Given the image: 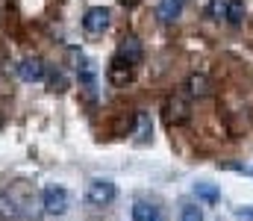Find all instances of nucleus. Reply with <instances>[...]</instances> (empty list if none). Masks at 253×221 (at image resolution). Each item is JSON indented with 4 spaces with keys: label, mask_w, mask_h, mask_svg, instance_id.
<instances>
[{
    "label": "nucleus",
    "mask_w": 253,
    "mask_h": 221,
    "mask_svg": "<svg viewBox=\"0 0 253 221\" xmlns=\"http://www.w3.org/2000/svg\"><path fill=\"white\" fill-rule=\"evenodd\" d=\"M118 198V189H115V183L112 180H91L88 183V189H85V201L91 204V207H109L112 201Z\"/></svg>",
    "instance_id": "obj_2"
},
{
    "label": "nucleus",
    "mask_w": 253,
    "mask_h": 221,
    "mask_svg": "<svg viewBox=\"0 0 253 221\" xmlns=\"http://www.w3.org/2000/svg\"><path fill=\"white\" fill-rule=\"evenodd\" d=\"M227 6H230V0H209V3H206V18H212V21H227Z\"/></svg>",
    "instance_id": "obj_14"
},
{
    "label": "nucleus",
    "mask_w": 253,
    "mask_h": 221,
    "mask_svg": "<svg viewBox=\"0 0 253 221\" xmlns=\"http://www.w3.org/2000/svg\"><path fill=\"white\" fill-rule=\"evenodd\" d=\"M194 195H197L200 201H206V204H215V201L221 198V195H218V189H215V186H209V183H197V186H194Z\"/></svg>",
    "instance_id": "obj_15"
},
{
    "label": "nucleus",
    "mask_w": 253,
    "mask_h": 221,
    "mask_svg": "<svg viewBox=\"0 0 253 221\" xmlns=\"http://www.w3.org/2000/svg\"><path fill=\"white\" fill-rule=\"evenodd\" d=\"M132 221H168V219L156 204L138 201V204H132Z\"/></svg>",
    "instance_id": "obj_10"
},
{
    "label": "nucleus",
    "mask_w": 253,
    "mask_h": 221,
    "mask_svg": "<svg viewBox=\"0 0 253 221\" xmlns=\"http://www.w3.org/2000/svg\"><path fill=\"white\" fill-rule=\"evenodd\" d=\"M191 118V97L186 91H174L165 100V121L168 127H183Z\"/></svg>",
    "instance_id": "obj_1"
},
{
    "label": "nucleus",
    "mask_w": 253,
    "mask_h": 221,
    "mask_svg": "<svg viewBox=\"0 0 253 221\" xmlns=\"http://www.w3.org/2000/svg\"><path fill=\"white\" fill-rule=\"evenodd\" d=\"M106 27H109V9L106 6H91L83 18V30L88 36H100V33H106Z\"/></svg>",
    "instance_id": "obj_5"
},
{
    "label": "nucleus",
    "mask_w": 253,
    "mask_h": 221,
    "mask_svg": "<svg viewBox=\"0 0 253 221\" xmlns=\"http://www.w3.org/2000/svg\"><path fill=\"white\" fill-rule=\"evenodd\" d=\"M180 221H203L200 207H197V204H186V207L180 210Z\"/></svg>",
    "instance_id": "obj_16"
},
{
    "label": "nucleus",
    "mask_w": 253,
    "mask_h": 221,
    "mask_svg": "<svg viewBox=\"0 0 253 221\" xmlns=\"http://www.w3.org/2000/svg\"><path fill=\"white\" fill-rule=\"evenodd\" d=\"M236 216H239V221H253V207H245V210H239Z\"/></svg>",
    "instance_id": "obj_18"
},
{
    "label": "nucleus",
    "mask_w": 253,
    "mask_h": 221,
    "mask_svg": "<svg viewBox=\"0 0 253 221\" xmlns=\"http://www.w3.org/2000/svg\"><path fill=\"white\" fill-rule=\"evenodd\" d=\"M212 91H215V83H212L209 74H203V71L189 74V80H186V94H189V97L203 100V97H209Z\"/></svg>",
    "instance_id": "obj_6"
},
{
    "label": "nucleus",
    "mask_w": 253,
    "mask_h": 221,
    "mask_svg": "<svg viewBox=\"0 0 253 221\" xmlns=\"http://www.w3.org/2000/svg\"><path fill=\"white\" fill-rule=\"evenodd\" d=\"M180 12H183V0H162V3L156 6V18H159L162 24H174V21L180 18Z\"/></svg>",
    "instance_id": "obj_11"
},
{
    "label": "nucleus",
    "mask_w": 253,
    "mask_h": 221,
    "mask_svg": "<svg viewBox=\"0 0 253 221\" xmlns=\"http://www.w3.org/2000/svg\"><path fill=\"white\" fill-rule=\"evenodd\" d=\"M68 88V77L62 71H53L50 74V91H65Z\"/></svg>",
    "instance_id": "obj_17"
},
{
    "label": "nucleus",
    "mask_w": 253,
    "mask_h": 221,
    "mask_svg": "<svg viewBox=\"0 0 253 221\" xmlns=\"http://www.w3.org/2000/svg\"><path fill=\"white\" fill-rule=\"evenodd\" d=\"M77 77H80V88H83L88 97H97V68H94V62L83 59L80 68H77Z\"/></svg>",
    "instance_id": "obj_8"
},
{
    "label": "nucleus",
    "mask_w": 253,
    "mask_h": 221,
    "mask_svg": "<svg viewBox=\"0 0 253 221\" xmlns=\"http://www.w3.org/2000/svg\"><path fill=\"white\" fill-rule=\"evenodd\" d=\"M132 77H135V65L124 62L121 56H112V62L106 65V80H109L112 86L124 88L126 83H132Z\"/></svg>",
    "instance_id": "obj_4"
},
{
    "label": "nucleus",
    "mask_w": 253,
    "mask_h": 221,
    "mask_svg": "<svg viewBox=\"0 0 253 221\" xmlns=\"http://www.w3.org/2000/svg\"><path fill=\"white\" fill-rule=\"evenodd\" d=\"M118 3H121V6H126V9H132V6H135L138 0H118Z\"/></svg>",
    "instance_id": "obj_19"
},
{
    "label": "nucleus",
    "mask_w": 253,
    "mask_h": 221,
    "mask_svg": "<svg viewBox=\"0 0 253 221\" xmlns=\"http://www.w3.org/2000/svg\"><path fill=\"white\" fill-rule=\"evenodd\" d=\"M18 74L24 83H39V80H44V62L39 56H27V59H21Z\"/></svg>",
    "instance_id": "obj_9"
},
{
    "label": "nucleus",
    "mask_w": 253,
    "mask_h": 221,
    "mask_svg": "<svg viewBox=\"0 0 253 221\" xmlns=\"http://www.w3.org/2000/svg\"><path fill=\"white\" fill-rule=\"evenodd\" d=\"M242 21H245V0H230V6H227V24L239 27Z\"/></svg>",
    "instance_id": "obj_13"
},
{
    "label": "nucleus",
    "mask_w": 253,
    "mask_h": 221,
    "mask_svg": "<svg viewBox=\"0 0 253 221\" xmlns=\"http://www.w3.org/2000/svg\"><path fill=\"white\" fill-rule=\"evenodd\" d=\"M150 133H153L150 115H147V112H135V139H138V142H147Z\"/></svg>",
    "instance_id": "obj_12"
},
{
    "label": "nucleus",
    "mask_w": 253,
    "mask_h": 221,
    "mask_svg": "<svg viewBox=\"0 0 253 221\" xmlns=\"http://www.w3.org/2000/svg\"><path fill=\"white\" fill-rule=\"evenodd\" d=\"M115 56H121V59L129 62V65H141V59H144V47H141V42H138L135 36H124V39L118 42Z\"/></svg>",
    "instance_id": "obj_7"
},
{
    "label": "nucleus",
    "mask_w": 253,
    "mask_h": 221,
    "mask_svg": "<svg viewBox=\"0 0 253 221\" xmlns=\"http://www.w3.org/2000/svg\"><path fill=\"white\" fill-rule=\"evenodd\" d=\"M42 207H44L47 216H65L68 207H71L68 189H62V186H47V189L42 192Z\"/></svg>",
    "instance_id": "obj_3"
}]
</instances>
